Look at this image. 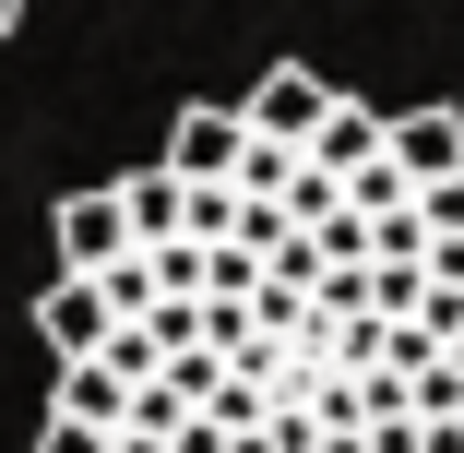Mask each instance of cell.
Segmentation results:
<instances>
[{
	"label": "cell",
	"instance_id": "obj_1",
	"mask_svg": "<svg viewBox=\"0 0 464 453\" xmlns=\"http://www.w3.org/2000/svg\"><path fill=\"white\" fill-rule=\"evenodd\" d=\"M334 108H345V96H334V72H298V60H274L250 96H238V120H250L262 143H286V155H310V143L334 132Z\"/></svg>",
	"mask_w": 464,
	"mask_h": 453
},
{
	"label": "cell",
	"instance_id": "obj_2",
	"mask_svg": "<svg viewBox=\"0 0 464 453\" xmlns=\"http://www.w3.org/2000/svg\"><path fill=\"white\" fill-rule=\"evenodd\" d=\"M250 143H262V132H250L238 108H191V120L167 132V167L191 179V192H238V167H250Z\"/></svg>",
	"mask_w": 464,
	"mask_h": 453
},
{
	"label": "cell",
	"instance_id": "obj_3",
	"mask_svg": "<svg viewBox=\"0 0 464 453\" xmlns=\"http://www.w3.org/2000/svg\"><path fill=\"white\" fill-rule=\"evenodd\" d=\"M36 334L60 346V370H83V358H108L120 310H108V287H96V275H60V287L36 299Z\"/></svg>",
	"mask_w": 464,
	"mask_h": 453
},
{
	"label": "cell",
	"instance_id": "obj_4",
	"mask_svg": "<svg viewBox=\"0 0 464 453\" xmlns=\"http://www.w3.org/2000/svg\"><path fill=\"white\" fill-rule=\"evenodd\" d=\"M143 239H131V203L120 192H72L60 203V262H72V275H108V262H131Z\"/></svg>",
	"mask_w": 464,
	"mask_h": 453
},
{
	"label": "cell",
	"instance_id": "obj_5",
	"mask_svg": "<svg viewBox=\"0 0 464 453\" xmlns=\"http://www.w3.org/2000/svg\"><path fill=\"white\" fill-rule=\"evenodd\" d=\"M393 167L417 179V192L464 179V108H405V120H393Z\"/></svg>",
	"mask_w": 464,
	"mask_h": 453
},
{
	"label": "cell",
	"instance_id": "obj_6",
	"mask_svg": "<svg viewBox=\"0 0 464 453\" xmlns=\"http://www.w3.org/2000/svg\"><path fill=\"white\" fill-rule=\"evenodd\" d=\"M120 203H131V239H143V251H179V239H191V179H179V167L120 179Z\"/></svg>",
	"mask_w": 464,
	"mask_h": 453
},
{
	"label": "cell",
	"instance_id": "obj_7",
	"mask_svg": "<svg viewBox=\"0 0 464 453\" xmlns=\"http://www.w3.org/2000/svg\"><path fill=\"white\" fill-rule=\"evenodd\" d=\"M48 418H83V429L120 441V429H131V382L108 370V358H83V370H60V406H48Z\"/></svg>",
	"mask_w": 464,
	"mask_h": 453
},
{
	"label": "cell",
	"instance_id": "obj_8",
	"mask_svg": "<svg viewBox=\"0 0 464 453\" xmlns=\"http://www.w3.org/2000/svg\"><path fill=\"white\" fill-rule=\"evenodd\" d=\"M382 155H393V120H382V108H357V96H345V108H334V132L310 143V167H334V179L382 167Z\"/></svg>",
	"mask_w": 464,
	"mask_h": 453
},
{
	"label": "cell",
	"instance_id": "obj_9",
	"mask_svg": "<svg viewBox=\"0 0 464 453\" xmlns=\"http://www.w3.org/2000/svg\"><path fill=\"white\" fill-rule=\"evenodd\" d=\"M108 370H120L131 394H155V382H167V346H155L143 322H120V334H108Z\"/></svg>",
	"mask_w": 464,
	"mask_h": 453
},
{
	"label": "cell",
	"instance_id": "obj_10",
	"mask_svg": "<svg viewBox=\"0 0 464 453\" xmlns=\"http://www.w3.org/2000/svg\"><path fill=\"white\" fill-rule=\"evenodd\" d=\"M36 453H120V441H108V429H83V418H48Z\"/></svg>",
	"mask_w": 464,
	"mask_h": 453
},
{
	"label": "cell",
	"instance_id": "obj_11",
	"mask_svg": "<svg viewBox=\"0 0 464 453\" xmlns=\"http://www.w3.org/2000/svg\"><path fill=\"white\" fill-rule=\"evenodd\" d=\"M13 25H24V0H0V36H13Z\"/></svg>",
	"mask_w": 464,
	"mask_h": 453
}]
</instances>
